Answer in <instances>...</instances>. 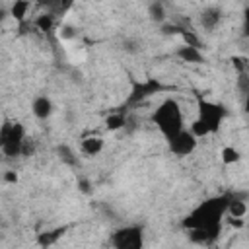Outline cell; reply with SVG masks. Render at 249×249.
I'll use <instances>...</instances> for the list:
<instances>
[{
    "label": "cell",
    "instance_id": "cell-26",
    "mask_svg": "<svg viewBox=\"0 0 249 249\" xmlns=\"http://www.w3.org/2000/svg\"><path fill=\"white\" fill-rule=\"evenodd\" d=\"M237 89L243 95H249V76L245 72H239V76H237Z\"/></svg>",
    "mask_w": 249,
    "mask_h": 249
},
{
    "label": "cell",
    "instance_id": "cell-8",
    "mask_svg": "<svg viewBox=\"0 0 249 249\" xmlns=\"http://www.w3.org/2000/svg\"><path fill=\"white\" fill-rule=\"evenodd\" d=\"M220 21H222V10L218 6H206L198 14V23L206 31H214L220 25Z\"/></svg>",
    "mask_w": 249,
    "mask_h": 249
},
{
    "label": "cell",
    "instance_id": "cell-4",
    "mask_svg": "<svg viewBox=\"0 0 249 249\" xmlns=\"http://www.w3.org/2000/svg\"><path fill=\"white\" fill-rule=\"evenodd\" d=\"M111 243L117 249H140L144 245V230L140 226H123L113 231Z\"/></svg>",
    "mask_w": 249,
    "mask_h": 249
},
{
    "label": "cell",
    "instance_id": "cell-10",
    "mask_svg": "<svg viewBox=\"0 0 249 249\" xmlns=\"http://www.w3.org/2000/svg\"><path fill=\"white\" fill-rule=\"evenodd\" d=\"M177 58H181L183 62H191V64H200L204 62V54L200 53L198 47H191V45H181L177 51H175Z\"/></svg>",
    "mask_w": 249,
    "mask_h": 249
},
{
    "label": "cell",
    "instance_id": "cell-24",
    "mask_svg": "<svg viewBox=\"0 0 249 249\" xmlns=\"http://www.w3.org/2000/svg\"><path fill=\"white\" fill-rule=\"evenodd\" d=\"M124 53H128V54H136V53H140V49H142V43L138 41V39H132V37H126L124 41H123V47H121Z\"/></svg>",
    "mask_w": 249,
    "mask_h": 249
},
{
    "label": "cell",
    "instance_id": "cell-12",
    "mask_svg": "<svg viewBox=\"0 0 249 249\" xmlns=\"http://www.w3.org/2000/svg\"><path fill=\"white\" fill-rule=\"evenodd\" d=\"M80 150H82V154L93 158V156L101 154V150H103V138H99V136H88V138L82 140Z\"/></svg>",
    "mask_w": 249,
    "mask_h": 249
},
{
    "label": "cell",
    "instance_id": "cell-5",
    "mask_svg": "<svg viewBox=\"0 0 249 249\" xmlns=\"http://www.w3.org/2000/svg\"><path fill=\"white\" fill-rule=\"evenodd\" d=\"M23 144H25V126L16 121L14 126H12V132H10L8 140H4L0 144V150H2V154L6 158H18L23 152Z\"/></svg>",
    "mask_w": 249,
    "mask_h": 249
},
{
    "label": "cell",
    "instance_id": "cell-1",
    "mask_svg": "<svg viewBox=\"0 0 249 249\" xmlns=\"http://www.w3.org/2000/svg\"><path fill=\"white\" fill-rule=\"evenodd\" d=\"M228 202H230V193L210 196L202 200L198 206H195L181 222L183 228L193 230V228H202V230H212L222 233V218L228 214Z\"/></svg>",
    "mask_w": 249,
    "mask_h": 249
},
{
    "label": "cell",
    "instance_id": "cell-25",
    "mask_svg": "<svg viewBox=\"0 0 249 249\" xmlns=\"http://www.w3.org/2000/svg\"><path fill=\"white\" fill-rule=\"evenodd\" d=\"M181 27L183 25H177V23H161V27H160V31H161V35H165V37H173V35H179V31H181Z\"/></svg>",
    "mask_w": 249,
    "mask_h": 249
},
{
    "label": "cell",
    "instance_id": "cell-28",
    "mask_svg": "<svg viewBox=\"0 0 249 249\" xmlns=\"http://www.w3.org/2000/svg\"><path fill=\"white\" fill-rule=\"evenodd\" d=\"M12 126H14V123L4 121V124L0 126V144H2L4 140H8V136H10V132H12Z\"/></svg>",
    "mask_w": 249,
    "mask_h": 249
},
{
    "label": "cell",
    "instance_id": "cell-13",
    "mask_svg": "<svg viewBox=\"0 0 249 249\" xmlns=\"http://www.w3.org/2000/svg\"><path fill=\"white\" fill-rule=\"evenodd\" d=\"M228 214L231 218H243L247 214V204L243 200L241 195H230V202H228Z\"/></svg>",
    "mask_w": 249,
    "mask_h": 249
},
{
    "label": "cell",
    "instance_id": "cell-32",
    "mask_svg": "<svg viewBox=\"0 0 249 249\" xmlns=\"http://www.w3.org/2000/svg\"><path fill=\"white\" fill-rule=\"evenodd\" d=\"M231 62H233V64H235V68H237V70H239V72H245V68H243V64H241V62H243V60H241V58H239V56H231Z\"/></svg>",
    "mask_w": 249,
    "mask_h": 249
},
{
    "label": "cell",
    "instance_id": "cell-14",
    "mask_svg": "<svg viewBox=\"0 0 249 249\" xmlns=\"http://www.w3.org/2000/svg\"><path fill=\"white\" fill-rule=\"evenodd\" d=\"M41 6H45L47 8V12H51V14H54V16H60V14H64L68 8H70V4H72V0H37Z\"/></svg>",
    "mask_w": 249,
    "mask_h": 249
},
{
    "label": "cell",
    "instance_id": "cell-11",
    "mask_svg": "<svg viewBox=\"0 0 249 249\" xmlns=\"http://www.w3.org/2000/svg\"><path fill=\"white\" fill-rule=\"evenodd\" d=\"M220 237L218 231H212V230H202V228H193L189 230V239L196 245H210L214 243L216 239Z\"/></svg>",
    "mask_w": 249,
    "mask_h": 249
},
{
    "label": "cell",
    "instance_id": "cell-3",
    "mask_svg": "<svg viewBox=\"0 0 249 249\" xmlns=\"http://www.w3.org/2000/svg\"><path fill=\"white\" fill-rule=\"evenodd\" d=\"M196 107H198V117H200V119H202V121L208 124L210 134L218 132V130H220L222 121H224V119H226V115H228L226 107H224L222 103L208 101V99H202V97H198Z\"/></svg>",
    "mask_w": 249,
    "mask_h": 249
},
{
    "label": "cell",
    "instance_id": "cell-18",
    "mask_svg": "<svg viewBox=\"0 0 249 249\" xmlns=\"http://www.w3.org/2000/svg\"><path fill=\"white\" fill-rule=\"evenodd\" d=\"M124 124H126V117H124L121 111L111 113V115L105 119V128H107V130H111V132L124 128Z\"/></svg>",
    "mask_w": 249,
    "mask_h": 249
},
{
    "label": "cell",
    "instance_id": "cell-21",
    "mask_svg": "<svg viewBox=\"0 0 249 249\" xmlns=\"http://www.w3.org/2000/svg\"><path fill=\"white\" fill-rule=\"evenodd\" d=\"M54 18H56L54 14L45 12V14L37 16V19H35V27H37L39 31L47 33V31H51V29H53V25H54Z\"/></svg>",
    "mask_w": 249,
    "mask_h": 249
},
{
    "label": "cell",
    "instance_id": "cell-20",
    "mask_svg": "<svg viewBox=\"0 0 249 249\" xmlns=\"http://www.w3.org/2000/svg\"><path fill=\"white\" fill-rule=\"evenodd\" d=\"M220 158H222V161L226 165H233V163H237L241 160V152L237 148H233V146H224L222 152H220Z\"/></svg>",
    "mask_w": 249,
    "mask_h": 249
},
{
    "label": "cell",
    "instance_id": "cell-19",
    "mask_svg": "<svg viewBox=\"0 0 249 249\" xmlns=\"http://www.w3.org/2000/svg\"><path fill=\"white\" fill-rule=\"evenodd\" d=\"M64 233V228H56V230H53V231H45V233H39V237H37V243L39 245H43V247H49V245H54L58 239H60V235Z\"/></svg>",
    "mask_w": 249,
    "mask_h": 249
},
{
    "label": "cell",
    "instance_id": "cell-29",
    "mask_svg": "<svg viewBox=\"0 0 249 249\" xmlns=\"http://www.w3.org/2000/svg\"><path fill=\"white\" fill-rule=\"evenodd\" d=\"M74 35H76V31H74L72 25H62L60 31H58V37H60V39H72Z\"/></svg>",
    "mask_w": 249,
    "mask_h": 249
},
{
    "label": "cell",
    "instance_id": "cell-27",
    "mask_svg": "<svg viewBox=\"0 0 249 249\" xmlns=\"http://www.w3.org/2000/svg\"><path fill=\"white\" fill-rule=\"evenodd\" d=\"M241 37L249 39V6L243 8V19H241Z\"/></svg>",
    "mask_w": 249,
    "mask_h": 249
},
{
    "label": "cell",
    "instance_id": "cell-9",
    "mask_svg": "<svg viewBox=\"0 0 249 249\" xmlns=\"http://www.w3.org/2000/svg\"><path fill=\"white\" fill-rule=\"evenodd\" d=\"M53 101L47 97V95H37L35 99H33V103H31V111H33V115L39 119V121H45V119H49L51 115H53Z\"/></svg>",
    "mask_w": 249,
    "mask_h": 249
},
{
    "label": "cell",
    "instance_id": "cell-2",
    "mask_svg": "<svg viewBox=\"0 0 249 249\" xmlns=\"http://www.w3.org/2000/svg\"><path fill=\"white\" fill-rule=\"evenodd\" d=\"M152 121H154V124L158 126V130L161 132V136L165 140H169L171 136L181 132L183 130V111H181L179 101L173 99V97L163 99L156 107V111L152 115Z\"/></svg>",
    "mask_w": 249,
    "mask_h": 249
},
{
    "label": "cell",
    "instance_id": "cell-22",
    "mask_svg": "<svg viewBox=\"0 0 249 249\" xmlns=\"http://www.w3.org/2000/svg\"><path fill=\"white\" fill-rule=\"evenodd\" d=\"M179 37L183 39V43L185 45H191V47H202V43H200V39H198V35L195 33V31H189L187 27H181V31H179Z\"/></svg>",
    "mask_w": 249,
    "mask_h": 249
},
{
    "label": "cell",
    "instance_id": "cell-34",
    "mask_svg": "<svg viewBox=\"0 0 249 249\" xmlns=\"http://www.w3.org/2000/svg\"><path fill=\"white\" fill-rule=\"evenodd\" d=\"M247 230H249V224H247Z\"/></svg>",
    "mask_w": 249,
    "mask_h": 249
},
{
    "label": "cell",
    "instance_id": "cell-16",
    "mask_svg": "<svg viewBox=\"0 0 249 249\" xmlns=\"http://www.w3.org/2000/svg\"><path fill=\"white\" fill-rule=\"evenodd\" d=\"M148 18L154 21V23H163L165 21V6L161 0H154L150 6H148Z\"/></svg>",
    "mask_w": 249,
    "mask_h": 249
},
{
    "label": "cell",
    "instance_id": "cell-6",
    "mask_svg": "<svg viewBox=\"0 0 249 249\" xmlns=\"http://www.w3.org/2000/svg\"><path fill=\"white\" fill-rule=\"evenodd\" d=\"M196 142H198V138L191 132V128L187 130V128H183L181 132H177L175 136H171L169 140H167V146H169V150H171V154H175V156H189V154H193L195 152V148H196Z\"/></svg>",
    "mask_w": 249,
    "mask_h": 249
},
{
    "label": "cell",
    "instance_id": "cell-7",
    "mask_svg": "<svg viewBox=\"0 0 249 249\" xmlns=\"http://www.w3.org/2000/svg\"><path fill=\"white\" fill-rule=\"evenodd\" d=\"M160 89H161V86H160V82H156V80L134 82V84H132V89H130V95H128V99H126V105H136V103L144 101L146 97H150L152 93H156V91H160Z\"/></svg>",
    "mask_w": 249,
    "mask_h": 249
},
{
    "label": "cell",
    "instance_id": "cell-30",
    "mask_svg": "<svg viewBox=\"0 0 249 249\" xmlns=\"http://www.w3.org/2000/svg\"><path fill=\"white\" fill-rule=\"evenodd\" d=\"M2 179H4V183H8V185H16L19 177H18V173H16V171H4Z\"/></svg>",
    "mask_w": 249,
    "mask_h": 249
},
{
    "label": "cell",
    "instance_id": "cell-33",
    "mask_svg": "<svg viewBox=\"0 0 249 249\" xmlns=\"http://www.w3.org/2000/svg\"><path fill=\"white\" fill-rule=\"evenodd\" d=\"M243 109H245V113H249V95H245V103H243Z\"/></svg>",
    "mask_w": 249,
    "mask_h": 249
},
{
    "label": "cell",
    "instance_id": "cell-31",
    "mask_svg": "<svg viewBox=\"0 0 249 249\" xmlns=\"http://www.w3.org/2000/svg\"><path fill=\"white\" fill-rule=\"evenodd\" d=\"M78 187H80V191H82V193H86V195L91 191V189H89L91 185H89V181H88V179H78Z\"/></svg>",
    "mask_w": 249,
    "mask_h": 249
},
{
    "label": "cell",
    "instance_id": "cell-17",
    "mask_svg": "<svg viewBox=\"0 0 249 249\" xmlns=\"http://www.w3.org/2000/svg\"><path fill=\"white\" fill-rule=\"evenodd\" d=\"M56 154H58V158H60L62 163H66V165H70V167L78 165V156L74 154V150H72L70 146L58 144V146H56Z\"/></svg>",
    "mask_w": 249,
    "mask_h": 249
},
{
    "label": "cell",
    "instance_id": "cell-15",
    "mask_svg": "<svg viewBox=\"0 0 249 249\" xmlns=\"http://www.w3.org/2000/svg\"><path fill=\"white\" fill-rule=\"evenodd\" d=\"M29 6H31V2L29 0H14L12 2V6H10V16L16 19V21H23L25 19V16H27V10H29Z\"/></svg>",
    "mask_w": 249,
    "mask_h": 249
},
{
    "label": "cell",
    "instance_id": "cell-23",
    "mask_svg": "<svg viewBox=\"0 0 249 249\" xmlns=\"http://www.w3.org/2000/svg\"><path fill=\"white\" fill-rule=\"evenodd\" d=\"M191 132H193L196 138H202V136H208V134H210V128H208V124H206L200 117H196V119L191 123Z\"/></svg>",
    "mask_w": 249,
    "mask_h": 249
}]
</instances>
